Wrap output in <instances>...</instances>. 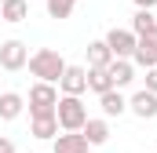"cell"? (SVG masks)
<instances>
[{"label": "cell", "instance_id": "obj_22", "mask_svg": "<svg viewBox=\"0 0 157 153\" xmlns=\"http://www.w3.org/2000/svg\"><path fill=\"white\" fill-rule=\"evenodd\" d=\"M135 7H139V11H154L157 0H135Z\"/></svg>", "mask_w": 157, "mask_h": 153}, {"label": "cell", "instance_id": "obj_21", "mask_svg": "<svg viewBox=\"0 0 157 153\" xmlns=\"http://www.w3.org/2000/svg\"><path fill=\"white\" fill-rule=\"evenodd\" d=\"M0 153H15V142H11L7 135H0Z\"/></svg>", "mask_w": 157, "mask_h": 153}, {"label": "cell", "instance_id": "obj_8", "mask_svg": "<svg viewBox=\"0 0 157 153\" xmlns=\"http://www.w3.org/2000/svg\"><path fill=\"white\" fill-rule=\"evenodd\" d=\"M88 139L80 135V131H62V135H55V142H51V153H88Z\"/></svg>", "mask_w": 157, "mask_h": 153}, {"label": "cell", "instance_id": "obj_3", "mask_svg": "<svg viewBox=\"0 0 157 153\" xmlns=\"http://www.w3.org/2000/svg\"><path fill=\"white\" fill-rule=\"evenodd\" d=\"M26 102H29V120L33 117H51L55 106H59V91H55V84H40L37 80L29 88V99Z\"/></svg>", "mask_w": 157, "mask_h": 153}, {"label": "cell", "instance_id": "obj_1", "mask_svg": "<svg viewBox=\"0 0 157 153\" xmlns=\"http://www.w3.org/2000/svg\"><path fill=\"white\" fill-rule=\"evenodd\" d=\"M26 66H29V73L37 76L40 84H59L70 62H66L55 47H37V51L29 55V62H26Z\"/></svg>", "mask_w": 157, "mask_h": 153}, {"label": "cell", "instance_id": "obj_18", "mask_svg": "<svg viewBox=\"0 0 157 153\" xmlns=\"http://www.w3.org/2000/svg\"><path fill=\"white\" fill-rule=\"evenodd\" d=\"M88 91H95V95H106V91H113L110 69H88Z\"/></svg>", "mask_w": 157, "mask_h": 153}, {"label": "cell", "instance_id": "obj_7", "mask_svg": "<svg viewBox=\"0 0 157 153\" xmlns=\"http://www.w3.org/2000/svg\"><path fill=\"white\" fill-rule=\"evenodd\" d=\"M128 113H135L139 120H154V117H157V95L146 91V88L135 91V95L128 99Z\"/></svg>", "mask_w": 157, "mask_h": 153}, {"label": "cell", "instance_id": "obj_14", "mask_svg": "<svg viewBox=\"0 0 157 153\" xmlns=\"http://www.w3.org/2000/svg\"><path fill=\"white\" fill-rule=\"evenodd\" d=\"M110 62H113V55H110L106 40H91L88 44V69H110Z\"/></svg>", "mask_w": 157, "mask_h": 153}, {"label": "cell", "instance_id": "obj_24", "mask_svg": "<svg viewBox=\"0 0 157 153\" xmlns=\"http://www.w3.org/2000/svg\"><path fill=\"white\" fill-rule=\"evenodd\" d=\"M0 4H4V0H0Z\"/></svg>", "mask_w": 157, "mask_h": 153}, {"label": "cell", "instance_id": "obj_2", "mask_svg": "<svg viewBox=\"0 0 157 153\" xmlns=\"http://www.w3.org/2000/svg\"><path fill=\"white\" fill-rule=\"evenodd\" d=\"M55 120H59V131H84L88 124V106L73 99V95H62L59 106H55Z\"/></svg>", "mask_w": 157, "mask_h": 153}, {"label": "cell", "instance_id": "obj_16", "mask_svg": "<svg viewBox=\"0 0 157 153\" xmlns=\"http://www.w3.org/2000/svg\"><path fill=\"white\" fill-rule=\"evenodd\" d=\"M0 18L11 22V26H18V22L29 18V4H26V0H4V4H0Z\"/></svg>", "mask_w": 157, "mask_h": 153}, {"label": "cell", "instance_id": "obj_10", "mask_svg": "<svg viewBox=\"0 0 157 153\" xmlns=\"http://www.w3.org/2000/svg\"><path fill=\"white\" fill-rule=\"evenodd\" d=\"M26 110V95L18 91H0V120H18Z\"/></svg>", "mask_w": 157, "mask_h": 153}, {"label": "cell", "instance_id": "obj_6", "mask_svg": "<svg viewBox=\"0 0 157 153\" xmlns=\"http://www.w3.org/2000/svg\"><path fill=\"white\" fill-rule=\"evenodd\" d=\"M59 88H62V95L80 99V95L88 91V66H66V73H62V80H59Z\"/></svg>", "mask_w": 157, "mask_h": 153}, {"label": "cell", "instance_id": "obj_13", "mask_svg": "<svg viewBox=\"0 0 157 153\" xmlns=\"http://www.w3.org/2000/svg\"><path fill=\"white\" fill-rule=\"evenodd\" d=\"M99 110H102V117H106V120H110V117H121V113H128V99L113 88V91L99 95Z\"/></svg>", "mask_w": 157, "mask_h": 153}, {"label": "cell", "instance_id": "obj_9", "mask_svg": "<svg viewBox=\"0 0 157 153\" xmlns=\"http://www.w3.org/2000/svg\"><path fill=\"white\" fill-rule=\"evenodd\" d=\"M80 135L88 139V146H106L110 142V120L106 117H88V124H84Z\"/></svg>", "mask_w": 157, "mask_h": 153}, {"label": "cell", "instance_id": "obj_23", "mask_svg": "<svg viewBox=\"0 0 157 153\" xmlns=\"http://www.w3.org/2000/svg\"><path fill=\"white\" fill-rule=\"evenodd\" d=\"M73 4H77V0H73Z\"/></svg>", "mask_w": 157, "mask_h": 153}, {"label": "cell", "instance_id": "obj_4", "mask_svg": "<svg viewBox=\"0 0 157 153\" xmlns=\"http://www.w3.org/2000/svg\"><path fill=\"white\" fill-rule=\"evenodd\" d=\"M26 62H29V47H26V40L11 37V40L0 44V69L18 73V69H26Z\"/></svg>", "mask_w": 157, "mask_h": 153}, {"label": "cell", "instance_id": "obj_15", "mask_svg": "<svg viewBox=\"0 0 157 153\" xmlns=\"http://www.w3.org/2000/svg\"><path fill=\"white\" fill-rule=\"evenodd\" d=\"M110 80H113V88H128V84H132V80H135V66H132V62H128V58H113V62H110Z\"/></svg>", "mask_w": 157, "mask_h": 153}, {"label": "cell", "instance_id": "obj_12", "mask_svg": "<svg viewBox=\"0 0 157 153\" xmlns=\"http://www.w3.org/2000/svg\"><path fill=\"white\" fill-rule=\"evenodd\" d=\"M132 66L154 69V66H157V40H146V37H139V44H135V55H132Z\"/></svg>", "mask_w": 157, "mask_h": 153}, {"label": "cell", "instance_id": "obj_25", "mask_svg": "<svg viewBox=\"0 0 157 153\" xmlns=\"http://www.w3.org/2000/svg\"><path fill=\"white\" fill-rule=\"evenodd\" d=\"M0 91H4V88H0Z\"/></svg>", "mask_w": 157, "mask_h": 153}, {"label": "cell", "instance_id": "obj_20", "mask_svg": "<svg viewBox=\"0 0 157 153\" xmlns=\"http://www.w3.org/2000/svg\"><path fill=\"white\" fill-rule=\"evenodd\" d=\"M146 91H154V95H157V66H154V69H146Z\"/></svg>", "mask_w": 157, "mask_h": 153}, {"label": "cell", "instance_id": "obj_5", "mask_svg": "<svg viewBox=\"0 0 157 153\" xmlns=\"http://www.w3.org/2000/svg\"><path fill=\"white\" fill-rule=\"evenodd\" d=\"M102 40H106V47H110L113 58H128V62H132V55H135V44H139V37H135L132 29H117V26H113Z\"/></svg>", "mask_w": 157, "mask_h": 153}, {"label": "cell", "instance_id": "obj_11", "mask_svg": "<svg viewBox=\"0 0 157 153\" xmlns=\"http://www.w3.org/2000/svg\"><path fill=\"white\" fill-rule=\"evenodd\" d=\"M29 135L40 139V142H55V135H59V120H55V113H51V117H33V120H29Z\"/></svg>", "mask_w": 157, "mask_h": 153}, {"label": "cell", "instance_id": "obj_17", "mask_svg": "<svg viewBox=\"0 0 157 153\" xmlns=\"http://www.w3.org/2000/svg\"><path fill=\"white\" fill-rule=\"evenodd\" d=\"M154 29H157L154 11H135V15H132V33H135V37H150Z\"/></svg>", "mask_w": 157, "mask_h": 153}, {"label": "cell", "instance_id": "obj_19", "mask_svg": "<svg viewBox=\"0 0 157 153\" xmlns=\"http://www.w3.org/2000/svg\"><path fill=\"white\" fill-rule=\"evenodd\" d=\"M44 7H48V18H55V22H62V18H70L73 15V0H44Z\"/></svg>", "mask_w": 157, "mask_h": 153}]
</instances>
